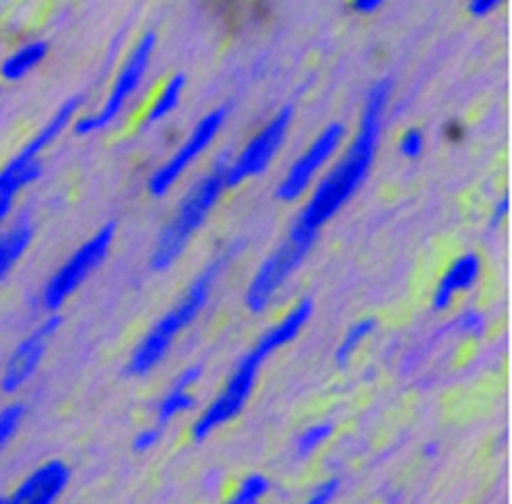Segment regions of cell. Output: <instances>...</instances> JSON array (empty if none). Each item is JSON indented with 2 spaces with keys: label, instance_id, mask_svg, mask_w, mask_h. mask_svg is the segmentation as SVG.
<instances>
[{
  "label": "cell",
  "instance_id": "6da1fadb",
  "mask_svg": "<svg viewBox=\"0 0 512 504\" xmlns=\"http://www.w3.org/2000/svg\"><path fill=\"white\" fill-rule=\"evenodd\" d=\"M391 89V81L382 79L376 81L368 91L354 141H351L347 153L333 166V170L318 182L316 191L306 201L302 213L296 219V224L290 232L292 238L314 244L318 232L331 222V219L341 211V207L354 197L358 188L364 184L376 157L384 110H387Z\"/></svg>",
  "mask_w": 512,
  "mask_h": 504
},
{
  "label": "cell",
  "instance_id": "484cf974",
  "mask_svg": "<svg viewBox=\"0 0 512 504\" xmlns=\"http://www.w3.org/2000/svg\"><path fill=\"white\" fill-rule=\"evenodd\" d=\"M159 440H162V426L145 428L135 436L133 447L137 453H149L153 447L159 445Z\"/></svg>",
  "mask_w": 512,
  "mask_h": 504
},
{
  "label": "cell",
  "instance_id": "5b68a950",
  "mask_svg": "<svg viewBox=\"0 0 512 504\" xmlns=\"http://www.w3.org/2000/svg\"><path fill=\"white\" fill-rule=\"evenodd\" d=\"M83 104L81 96L69 98L64 102L58 112L52 116V120L44 126V129L34 137V141H29L17 157L0 170V226L5 224V219L11 215L13 203L17 195L23 191V188L31 182H36L42 174V166L38 162L40 153L50 147L67 126L73 122L75 114L79 112Z\"/></svg>",
  "mask_w": 512,
  "mask_h": 504
},
{
  "label": "cell",
  "instance_id": "ac0fdd59",
  "mask_svg": "<svg viewBox=\"0 0 512 504\" xmlns=\"http://www.w3.org/2000/svg\"><path fill=\"white\" fill-rule=\"evenodd\" d=\"M374 329H376V319H372V317L360 319V321H356L354 325H351L347 329V333L341 337L337 350H335L337 366L349 364V360L354 358V354L358 352L360 345L374 333Z\"/></svg>",
  "mask_w": 512,
  "mask_h": 504
},
{
  "label": "cell",
  "instance_id": "2e32d148",
  "mask_svg": "<svg viewBox=\"0 0 512 504\" xmlns=\"http://www.w3.org/2000/svg\"><path fill=\"white\" fill-rule=\"evenodd\" d=\"M48 54V44L46 42H31L17 52H13L9 58H5L3 65H0V75H3L5 81H19L23 79L29 71H34L40 62Z\"/></svg>",
  "mask_w": 512,
  "mask_h": 504
},
{
  "label": "cell",
  "instance_id": "7402d4cb",
  "mask_svg": "<svg viewBox=\"0 0 512 504\" xmlns=\"http://www.w3.org/2000/svg\"><path fill=\"white\" fill-rule=\"evenodd\" d=\"M23 418H25L23 403H9L0 409V451L11 443V438L17 434Z\"/></svg>",
  "mask_w": 512,
  "mask_h": 504
},
{
  "label": "cell",
  "instance_id": "f546056e",
  "mask_svg": "<svg viewBox=\"0 0 512 504\" xmlns=\"http://www.w3.org/2000/svg\"><path fill=\"white\" fill-rule=\"evenodd\" d=\"M508 209H510V203H508V197H504L498 205H496V209H494V217H492V226H500L504 219H506V215H508Z\"/></svg>",
  "mask_w": 512,
  "mask_h": 504
},
{
  "label": "cell",
  "instance_id": "4dcf8cb0",
  "mask_svg": "<svg viewBox=\"0 0 512 504\" xmlns=\"http://www.w3.org/2000/svg\"><path fill=\"white\" fill-rule=\"evenodd\" d=\"M446 135L451 137L453 141H459L461 137H463V126L461 124H453V126H448V131H446Z\"/></svg>",
  "mask_w": 512,
  "mask_h": 504
},
{
  "label": "cell",
  "instance_id": "8fae6325",
  "mask_svg": "<svg viewBox=\"0 0 512 504\" xmlns=\"http://www.w3.org/2000/svg\"><path fill=\"white\" fill-rule=\"evenodd\" d=\"M345 139V126L341 122H331L320 135L306 147V151L285 172L277 186V199L283 203L298 201L323 172V168L333 160Z\"/></svg>",
  "mask_w": 512,
  "mask_h": 504
},
{
  "label": "cell",
  "instance_id": "277c9868",
  "mask_svg": "<svg viewBox=\"0 0 512 504\" xmlns=\"http://www.w3.org/2000/svg\"><path fill=\"white\" fill-rule=\"evenodd\" d=\"M273 354L275 352L259 337L254 348L248 354H244V358L238 362L236 370L228 378V383L223 385L221 393L205 407V412L197 418V422L192 424V428H190L192 440L203 443V440L209 438L215 430L230 424L232 420H236L242 414L244 405L248 403V399L254 391L261 366Z\"/></svg>",
  "mask_w": 512,
  "mask_h": 504
},
{
  "label": "cell",
  "instance_id": "7c38bea8",
  "mask_svg": "<svg viewBox=\"0 0 512 504\" xmlns=\"http://www.w3.org/2000/svg\"><path fill=\"white\" fill-rule=\"evenodd\" d=\"M60 325H62V319L58 312L48 314V319L42 321L11 352L5 364L3 378H0V389H3V393L15 395L29 381V378L36 374L48 350V343L58 333Z\"/></svg>",
  "mask_w": 512,
  "mask_h": 504
},
{
  "label": "cell",
  "instance_id": "ffe728a7",
  "mask_svg": "<svg viewBox=\"0 0 512 504\" xmlns=\"http://www.w3.org/2000/svg\"><path fill=\"white\" fill-rule=\"evenodd\" d=\"M269 490L271 482L263 474H250L240 482L236 492L223 504H261Z\"/></svg>",
  "mask_w": 512,
  "mask_h": 504
},
{
  "label": "cell",
  "instance_id": "d4e9b609",
  "mask_svg": "<svg viewBox=\"0 0 512 504\" xmlns=\"http://www.w3.org/2000/svg\"><path fill=\"white\" fill-rule=\"evenodd\" d=\"M339 488H341V484H339V480H335V478H331V480H327V482H323L320 484L302 504H331L335 498H337V494H339Z\"/></svg>",
  "mask_w": 512,
  "mask_h": 504
},
{
  "label": "cell",
  "instance_id": "8992f818",
  "mask_svg": "<svg viewBox=\"0 0 512 504\" xmlns=\"http://www.w3.org/2000/svg\"><path fill=\"white\" fill-rule=\"evenodd\" d=\"M114 238H116V224L108 222L85 244H81L69 257V261L50 277L42 294V306L50 314L58 312L64 306V302H67L83 286L85 279L106 261L108 252L114 244Z\"/></svg>",
  "mask_w": 512,
  "mask_h": 504
},
{
  "label": "cell",
  "instance_id": "7a4b0ae2",
  "mask_svg": "<svg viewBox=\"0 0 512 504\" xmlns=\"http://www.w3.org/2000/svg\"><path fill=\"white\" fill-rule=\"evenodd\" d=\"M234 255H236V248L226 250L195 277V281L190 283V288L186 290L182 300H178L164 314V317L155 323V327L141 339L137 350L131 354V360H128V366H126L128 374L147 376L162 364V360L172 350L176 337L195 323L199 319V314L205 310L219 275L223 273V269H226V265L232 261Z\"/></svg>",
  "mask_w": 512,
  "mask_h": 504
},
{
  "label": "cell",
  "instance_id": "9c48e42d",
  "mask_svg": "<svg viewBox=\"0 0 512 504\" xmlns=\"http://www.w3.org/2000/svg\"><path fill=\"white\" fill-rule=\"evenodd\" d=\"M292 120H294V108L283 106L263 126V129L244 145V149L238 153L236 160L228 164V170H226L228 188H236L246 180L261 176L271 166L275 155L279 153V149L287 139V133H290Z\"/></svg>",
  "mask_w": 512,
  "mask_h": 504
},
{
  "label": "cell",
  "instance_id": "cb8c5ba5",
  "mask_svg": "<svg viewBox=\"0 0 512 504\" xmlns=\"http://www.w3.org/2000/svg\"><path fill=\"white\" fill-rule=\"evenodd\" d=\"M457 327L461 333L465 335H473V337H479L484 333V327H486V319L482 317V312L477 310H465L461 317L457 319Z\"/></svg>",
  "mask_w": 512,
  "mask_h": 504
},
{
  "label": "cell",
  "instance_id": "30bf717a",
  "mask_svg": "<svg viewBox=\"0 0 512 504\" xmlns=\"http://www.w3.org/2000/svg\"><path fill=\"white\" fill-rule=\"evenodd\" d=\"M312 242L287 236L285 242L269 255V259L256 269L250 286L244 294V304L252 314L263 312L275 294L283 288V283L290 279L298 267L304 263L306 255L312 250Z\"/></svg>",
  "mask_w": 512,
  "mask_h": 504
},
{
  "label": "cell",
  "instance_id": "5bb4252c",
  "mask_svg": "<svg viewBox=\"0 0 512 504\" xmlns=\"http://www.w3.org/2000/svg\"><path fill=\"white\" fill-rule=\"evenodd\" d=\"M482 277V257L475 252H465L459 259H455L440 277L438 286L434 290L432 306L438 312L451 308L459 294L469 292L475 283Z\"/></svg>",
  "mask_w": 512,
  "mask_h": 504
},
{
  "label": "cell",
  "instance_id": "3957f363",
  "mask_svg": "<svg viewBox=\"0 0 512 504\" xmlns=\"http://www.w3.org/2000/svg\"><path fill=\"white\" fill-rule=\"evenodd\" d=\"M226 170H228V164L219 162L199 184L190 188V193L184 197V201L178 205L176 213L172 215L170 224L157 238V244L151 255L153 271H159V273L168 271L184 255L188 242L207 222V217L215 209L223 191L228 188Z\"/></svg>",
  "mask_w": 512,
  "mask_h": 504
},
{
  "label": "cell",
  "instance_id": "ba28073f",
  "mask_svg": "<svg viewBox=\"0 0 512 504\" xmlns=\"http://www.w3.org/2000/svg\"><path fill=\"white\" fill-rule=\"evenodd\" d=\"M228 114H230L228 106H219L207 112L195 129H192L188 139L176 149V153L170 157V160L164 162L151 174L147 182V191L153 199H162L172 191L176 182L186 174V170L195 164L209 149V145L217 139L221 126L228 120Z\"/></svg>",
  "mask_w": 512,
  "mask_h": 504
},
{
  "label": "cell",
  "instance_id": "4316f807",
  "mask_svg": "<svg viewBox=\"0 0 512 504\" xmlns=\"http://www.w3.org/2000/svg\"><path fill=\"white\" fill-rule=\"evenodd\" d=\"M203 376V364H192L188 368H184L178 376L176 381L172 383V387H178V389H184V391H190L192 387H195Z\"/></svg>",
  "mask_w": 512,
  "mask_h": 504
},
{
  "label": "cell",
  "instance_id": "e0dca14e",
  "mask_svg": "<svg viewBox=\"0 0 512 504\" xmlns=\"http://www.w3.org/2000/svg\"><path fill=\"white\" fill-rule=\"evenodd\" d=\"M186 87V77L182 73H176L168 79V83L162 87V91L157 93V98L153 100V104L147 110L145 122L147 124H155L159 120L168 118L180 104L182 100V93Z\"/></svg>",
  "mask_w": 512,
  "mask_h": 504
},
{
  "label": "cell",
  "instance_id": "d6986e66",
  "mask_svg": "<svg viewBox=\"0 0 512 504\" xmlns=\"http://www.w3.org/2000/svg\"><path fill=\"white\" fill-rule=\"evenodd\" d=\"M197 397L192 395L190 391L178 389V387H170V391L166 393V397L159 401L157 405V426H166L170 424L176 416L190 412V409H195Z\"/></svg>",
  "mask_w": 512,
  "mask_h": 504
},
{
  "label": "cell",
  "instance_id": "603a6c76",
  "mask_svg": "<svg viewBox=\"0 0 512 504\" xmlns=\"http://www.w3.org/2000/svg\"><path fill=\"white\" fill-rule=\"evenodd\" d=\"M426 147V137L420 129H407L401 139H399V151L407 160H415V157H420L424 153Z\"/></svg>",
  "mask_w": 512,
  "mask_h": 504
},
{
  "label": "cell",
  "instance_id": "9a60e30c",
  "mask_svg": "<svg viewBox=\"0 0 512 504\" xmlns=\"http://www.w3.org/2000/svg\"><path fill=\"white\" fill-rule=\"evenodd\" d=\"M31 238H34V228L31 219L23 213L15 219V224L0 234V279H3L27 252Z\"/></svg>",
  "mask_w": 512,
  "mask_h": 504
},
{
  "label": "cell",
  "instance_id": "83f0119b",
  "mask_svg": "<svg viewBox=\"0 0 512 504\" xmlns=\"http://www.w3.org/2000/svg\"><path fill=\"white\" fill-rule=\"evenodd\" d=\"M502 3H504V0H469V13L473 17H488Z\"/></svg>",
  "mask_w": 512,
  "mask_h": 504
},
{
  "label": "cell",
  "instance_id": "44dd1931",
  "mask_svg": "<svg viewBox=\"0 0 512 504\" xmlns=\"http://www.w3.org/2000/svg\"><path fill=\"white\" fill-rule=\"evenodd\" d=\"M333 432H335V428H333L331 422H320V424H314V426L306 428L296 440L298 457L306 459L312 453H316L333 436Z\"/></svg>",
  "mask_w": 512,
  "mask_h": 504
},
{
  "label": "cell",
  "instance_id": "1f68e13d",
  "mask_svg": "<svg viewBox=\"0 0 512 504\" xmlns=\"http://www.w3.org/2000/svg\"><path fill=\"white\" fill-rule=\"evenodd\" d=\"M0 504H5V498H0Z\"/></svg>",
  "mask_w": 512,
  "mask_h": 504
},
{
  "label": "cell",
  "instance_id": "f1b7e54d",
  "mask_svg": "<svg viewBox=\"0 0 512 504\" xmlns=\"http://www.w3.org/2000/svg\"><path fill=\"white\" fill-rule=\"evenodd\" d=\"M387 0H351V11L358 15H374L384 7Z\"/></svg>",
  "mask_w": 512,
  "mask_h": 504
},
{
  "label": "cell",
  "instance_id": "4fadbf2b",
  "mask_svg": "<svg viewBox=\"0 0 512 504\" xmlns=\"http://www.w3.org/2000/svg\"><path fill=\"white\" fill-rule=\"evenodd\" d=\"M71 482V469L64 461L52 459L17 486V490L5 498V504H54Z\"/></svg>",
  "mask_w": 512,
  "mask_h": 504
},
{
  "label": "cell",
  "instance_id": "52a82bcc",
  "mask_svg": "<svg viewBox=\"0 0 512 504\" xmlns=\"http://www.w3.org/2000/svg\"><path fill=\"white\" fill-rule=\"evenodd\" d=\"M155 46H157V36L153 34V31H147V34H143V38L133 48L131 56L126 58L124 67L118 73L114 87L110 89L102 110L95 114H87L75 122L73 129L77 135H91V133L104 131L110 122H114V118L126 106L128 98H131L133 93L139 89V85L151 65Z\"/></svg>",
  "mask_w": 512,
  "mask_h": 504
}]
</instances>
